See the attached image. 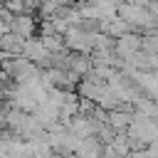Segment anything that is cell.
I'll use <instances>...</instances> for the list:
<instances>
[{
  "label": "cell",
  "instance_id": "obj_1",
  "mask_svg": "<svg viewBox=\"0 0 158 158\" xmlns=\"http://www.w3.org/2000/svg\"><path fill=\"white\" fill-rule=\"evenodd\" d=\"M67 42H69V47L86 52V49L96 47V35H89V32H84V30H77V27H74V30H69V32H67Z\"/></svg>",
  "mask_w": 158,
  "mask_h": 158
},
{
  "label": "cell",
  "instance_id": "obj_2",
  "mask_svg": "<svg viewBox=\"0 0 158 158\" xmlns=\"http://www.w3.org/2000/svg\"><path fill=\"white\" fill-rule=\"evenodd\" d=\"M30 62H42V59H49V49L44 44V40H27L25 42V52H22Z\"/></svg>",
  "mask_w": 158,
  "mask_h": 158
},
{
  "label": "cell",
  "instance_id": "obj_3",
  "mask_svg": "<svg viewBox=\"0 0 158 158\" xmlns=\"http://www.w3.org/2000/svg\"><path fill=\"white\" fill-rule=\"evenodd\" d=\"M0 49L5 54H20V52H25V37L17 35V32H7V35L0 37Z\"/></svg>",
  "mask_w": 158,
  "mask_h": 158
},
{
  "label": "cell",
  "instance_id": "obj_4",
  "mask_svg": "<svg viewBox=\"0 0 158 158\" xmlns=\"http://www.w3.org/2000/svg\"><path fill=\"white\" fill-rule=\"evenodd\" d=\"M116 54H121V57H133L138 49H141V40L138 37H131V35H123V37H118V42H116Z\"/></svg>",
  "mask_w": 158,
  "mask_h": 158
},
{
  "label": "cell",
  "instance_id": "obj_5",
  "mask_svg": "<svg viewBox=\"0 0 158 158\" xmlns=\"http://www.w3.org/2000/svg\"><path fill=\"white\" fill-rule=\"evenodd\" d=\"M101 156V148H99V141L94 138H84L77 148V158H99Z\"/></svg>",
  "mask_w": 158,
  "mask_h": 158
},
{
  "label": "cell",
  "instance_id": "obj_6",
  "mask_svg": "<svg viewBox=\"0 0 158 158\" xmlns=\"http://www.w3.org/2000/svg\"><path fill=\"white\" fill-rule=\"evenodd\" d=\"M32 30H35V22H32L30 17H15V20H12V32H17V35H22V37H30Z\"/></svg>",
  "mask_w": 158,
  "mask_h": 158
},
{
  "label": "cell",
  "instance_id": "obj_7",
  "mask_svg": "<svg viewBox=\"0 0 158 158\" xmlns=\"http://www.w3.org/2000/svg\"><path fill=\"white\" fill-rule=\"evenodd\" d=\"M109 116H111V118H109V123H111L114 128H126V126H131V121H133L126 111H118V109H114Z\"/></svg>",
  "mask_w": 158,
  "mask_h": 158
},
{
  "label": "cell",
  "instance_id": "obj_8",
  "mask_svg": "<svg viewBox=\"0 0 158 158\" xmlns=\"http://www.w3.org/2000/svg\"><path fill=\"white\" fill-rule=\"evenodd\" d=\"M5 7H7L10 12H22V10H25V2H22V0H5Z\"/></svg>",
  "mask_w": 158,
  "mask_h": 158
},
{
  "label": "cell",
  "instance_id": "obj_9",
  "mask_svg": "<svg viewBox=\"0 0 158 158\" xmlns=\"http://www.w3.org/2000/svg\"><path fill=\"white\" fill-rule=\"evenodd\" d=\"M128 158H148V153H128Z\"/></svg>",
  "mask_w": 158,
  "mask_h": 158
},
{
  "label": "cell",
  "instance_id": "obj_10",
  "mask_svg": "<svg viewBox=\"0 0 158 158\" xmlns=\"http://www.w3.org/2000/svg\"><path fill=\"white\" fill-rule=\"evenodd\" d=\"M64 2H67V0H54V5H64Z\"/></svg>",
  "mask_w": 158,
  "mask_h": 158
}]
</instances>
